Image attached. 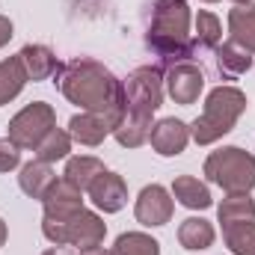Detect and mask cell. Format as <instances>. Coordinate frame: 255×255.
<instances>
[{
	"label": "cell",
	"mask_w": 255,
	"mask_h": 255,
	"mask_svg": "<svg viewBox=\"0 0 255 255\" xmlns=\"http://www.w3.org/2000/svg\"><path fill=\"white\" fill-rule=\"evenodd\" d=\"M57 86L65 98L86 113L107 116L113 122V130L125 116V83L101 63L80 57L68 65H60L57 71Z\"/></svg>",
	"instance_id": "cell-1"
},
{
	"label": "cell",
	"mask_w": 255,
	"mask_h": 255,
	"mask_svg": "<svg viewBox=\"0 0 255 255\" xmlns=\"http://www.w3.org/2000/svg\"><path fill=\"white\" fill-rule=\"evenodd\" d=\"M145 48L157 57V68L193 63L199 45L190 36V6H187V0H154L151 24L145 30Z\"/></svg>",
	"instance_id": "cell-2"
},
{
	"label": "cell",
	"mask_w": 255,
	"mask_h": 255,
	"mask_svg": "<svg viewBox=\"0 0 255 255\" xmlns=\"http://www.w3.org/2000/svg\"><path fill=\"white\" fill-rule=\"evenodd\" d=\"M122 83H125V116L116 125L113 136L119 139V145L136 148L148 139L151 116L163 104V77L157 65H142Z\"/></svg>",
	"instance_id": "cell-3"
},
{
	"label": "cell",
	"mask_w": 255,
	"mask_h": 255,
	"mask_svg": "<svg viewBox=\"0 0 255 255\" xmlns=\"http://www.w3.org/2000/svg\"><path fill=\"white\" fill-rule=\"evenodd\" d=\"M244 110H247V95L238 86H217L208 92L205 113L190 125V136L199 145H211L235 128Z\"/></svg>",
	"instance_id": "cell-4"
},
{
	"label": "cell",
	"mask_w": 255,
	"mask_h": 255,
	"mask_svg": "<svg viewBox=\"0 0 255 255\" xmlns=\"http://www.w3.org/2000/svg\"><path fill=\"white\" fill-rule=\"evenodd\" d=\"M42 232L51 244L57 247H77V250H89L98 247L107 235V226L98 214L92 211H74L68 217H45Z\"/></svg>",
	"instance_id": "cell-5"
},
{
	"label": "cell",
	"mask_w": 255,
	"mask_h": 255,
	"mask_svg": "<svg viewBox=\"0 0 255 255\" xmlns=\"http://www.w3.org/2000/svg\"><path fill=\"white\" fill-rule=\"evenodd\" d=\"M205 175L229 193H250L255 187V157L238 145L220 148L205 160Z\"/></svg>",
	"instance_id": "cell-6"
},
{
	"label": "cell",
	"mask_w": 255,
	"mask_h": 255,
	"mask_svg": "<svg viewBox=\"0 0 255 255\" xmlns=\"http://www.w3.org/2000/svg\"><path fill=\"white\" fill-rule=\"evenodd\" d=\"M57 128V113L51 104L45 101H33L27 104L12 122H9V139L18 145V148H33Z\"/></svg>",
	"instance_id": "cell-7"
},
{
	"label": "cell",
	"mask_w": 255,
	"mask_h": 255,
	"mask_svg": "<svg viewBox=\"0 0 255 255\" xmlns=\"http://www.w3.org/2000/svg\"><path fill=\"white\" fill-rule=\"evenodd\" d=\"M166 92L175 104L190 107L199 101V92L205 89V74L196 63H178L172 68H166Z\"/></svg>",
	"instance_id": "cell-8"
},
{
	"label": "cell",
	"mask_w": 255,
	"mask_h": 255,
	"mask_svg": "<svg viewBox=\"0 0 255 255\" xmlns=\"http://www.w3.org/2000/svg\"><path fill=\"white\" fill-rule=\"evenodd\" d=\"M172 199H169V193L166 187H160V184H148V187H142L139 193V199H136V208H133V217H136V223H142V226H166L169 220H172Z\"/></svg>",
	"instance_id": "cell-9"
},
{
	"label": "cell",
	"mask_w": 255,
	"mask_h": 255,
	"mask_svg": "<svg viewBox=\"0 0 255 255\" xmlns=\"http://www.w3.org/2000/svg\"><path fill=\"white\" fill-rule=\"evenodd\" d=\"M89 199H92V205L98 208V211H104V214H116V211H122L128 205V184L122 175H116V172H101L92 184H89Z\"/></svg>",
	"instance_id": "cell-10"
},
{
	"label": "cell",
	"mask_w": 255,
	"mask_h": 255,
	"mask_svg": "<svg viewBox=\"0 0 255 255\" xmlns=\"http://www.w3.org/2000/svg\"><path fill=\"white\" fill-rule=\"evenodd\" d=\"M151 148L163 157H175L187 148V139H190V125H184L181 119H160L157 125H151Z\"/></svg>",
	"instance_id": "cell-11"
},
{
	"label": "cell",
	"mask_w": 255,
	"mask_h": 255,
	"mask_svg": "<svg viewBox=\"0 0 255 255\" xmlns=\"http://www.w3.org/2000/svg\"><path fill=\"white\" fill-rule=\"evenodd\" d=\"M42 205H45V217H68L83 208V190H77L65 178H57V184L48 190Z\"/></svg>",
	"instance_id": "cell-12"
},
{
	"label": "cell",
	"mask_w": 255,
	"mask_h": 255,
	"mask_svg": "<svg viewBox=\"0 0 255 255\" xmlns=\"http://www.w3.org/2000/svg\"><path fill=\"white\" fill-rule=\"evenodd\" d=\"M68 133L80 145H101L104 136L113 133V122L107 116H98V113H80L68 122Z\"/></svg>",
	"instance_id": "cell-13"
},
{
	"label": "cell",
	"mask_w": 255,
	"mask_h": 255,
	"mask_svg": "<svg viewBox=\"0 0 255 255\" xmlns=\"http://www.w3.org/2000/svg\"><path fill=\"white\" fill-rule=\"evenodd\" d=\"M18 57L27 68L30 80H48V77H57V71H60V63H57L54 51L45 48V45H24Z\"/></svg>",
	"instance_id": "cell-14"
},
{
	"label": "cell",
	"mask_w": 255,
	"mask_h": 255,
	"mask_svg": "<svg viewBox=\"0 0 255 255\" xmlns=\"http://www.w3.org/2000/svg\"><path fill=\"white\" fill-rule=\"evenodd\" d=\"M18 184H21V190L27 193L30 199H45L48 190L57 184V175H54L51 163H45V160H30V163L21 169Z\"/></svg>",
	"instance_id": "cell-15"
},
{
	"label": "cell",
	"mask_w": 255,
	"mask_h": 255,
	"mask_svg": "<svg viewBox=\"0 0 255 255\" xmlns=\"http://www.w3.org/2000/svg\"><path fill=\"white\" fill-rule=\"evenodd\" d=\"M229 33L238 48L255 54V6H235L229 12Z\"/></svg>",
	"instance_id": "cell-16"
},
{
	"label": "cell",
	"mask_w": 255,
	"mask_h": 255,
	"mask_svg": "<svg viewBox=\"0 0 255 255\" xmlns=\"http://www.w3.org/2000/svg\"><path fill=\"white\" fill-rule=\"evenodd\" d=\"M172 196H175L184 208H190V211H205V208L214 205L208 187H205L199 178H193V175H178V178L172 181Z\"/></svg>",
	"instance_id": "cell-17"
},
{
	"label": "cell",
	"mask_w": 255,
	"mask_h": 255,
	"mask_svg": "<svg viewBox=\"0 0 255 255\" xmlns=\"http://www.w3.org/2000/svg\"><path fill=\"white\" fill-rule=\"evenodd\" d=\"M104 172V163L98 157H89V154H77V157H68L65 163L63 178L68 184H74L77 190H89V184Z\"/></svg>",
	"instance_id": "cell-18"
},
{
	"label": "cell",
	"mask_w": 255,
	"mask_h": 255,
	"mask_svg": "<svg viewBox=\"0 0 255 255\" xmlns=\"http://www.w3.org/2000/svg\"><path fill=\"white\" fill-rule=\"evenodd\" d=\"M27 80H30V77H27V68L21 63V57L0 60V107L9 104L12 98H18Z\"/></svg>",
	"instance_id": "cell-19"
},
{
	"label": "cell",
	"mask_w": 255,
	"mask_h": 255,
	"mask_svg": "<svg viewBox=\"0 0 255 255\" xmlns=\"http://www.w3.org/2000/svg\"><path fill=\"white\" fill-rule=\"evenodd\" d=\"M217 68L223 77H241L253 68V57H250V51L238 48L235 42H226L217 48Z\"/></svg>",
	"instance_id": "cell-20"
},
{
	"label": "cell",
	"mask_w": 255,
	"mask_h": 255,
	"mask_svg": "<svg viewBox=\"0 0 255 255\" xmlns=\"http://www.w3.org/2000/svg\"><path fill=\"white\" fill-rule=\"evenodd\" d=\"M226 247L235 255H255V220H238L223 226Z\"/></svg>",
	"instance_id": "cell-21"
},
{
	"label": "cell",
	"mask_w": 255,
	"mask_h": 255,
	"mask_svg": "<svg viewBox=\"0 0 255 255\" xmlns=\"http://www.w3.org/2000/svg\"><path fill=\"white\" fill-rule=\"evenodd\" d=\"M214 238H217L214 235V226L208 220H202V217L184 220L181 229H178V241H181L184 250H208L214 244Z\"/></svg>",
	"instance_id": "cell-22"
},
{
	"label": "cell",
	"mask_w": 255,
	"mask_h": 255,
	"mask_svg": "<svg viewBox=\"0 0 255 255\" xmlns=\"http://www.w3.org/2000/svg\"><path fill=\"white\" fill-rule=\"evenodd\" d=\"M217 214H220L223 226L226 223H238V220H255V199L250 193H229L220 202Z\"/></svg>",
	"instance_id": "cell-23"
},
{
	"label": "cell",
	"mask_w": 255,
	"mask_h": 255,
	"mask_svg": "<svg viewBox=\"0 0 255 255\" xmlns=\"http://www.w3.org/2000/svg\"><path fill=\"white\" fill-rule=\"evenodd\" d=\"M71 151V133L54 128L39 145H36V160H45V163H54V160H63Z\"/></svg>",
	"instance_id": "cell-24"
},
{
	"label": "cell",
	"mask_w": 255,
	"mask_h": 255,
	"mask_svg": "<svg viewBox=\"0 0 255 255\" xmlns=\"http://www.w3.org/2000/svg\"><path fill=\"white\" fill-rule=\"evenodd\" d=\"M113 255H160V244L142 232H128L116 238Z\"/></svg>",
	"instance_id": "cell-25"
},
{
	"label": "cell",
	"mask_w": 255,
	"mask_h": 255,
	"mask_svg": "<svg viewBox=\"0 0 255 255\" xmlns=\"http://www.w3.org/2000/svg\"><path fill=\"white\" fill-rule=\"evenodd\" d=\"M220 39H223V27H220V18L208 9H202L196 15V45L199 48H220Z\"/></svg>",
	"instance_id": "cell-26"
},
{
	"label": "cell",
	"mask_w": 255,
	"mask_h": 255,
	"mask_svg": "<svg viewBox=\"0 0 255 255\" xmlns=\"http://www.w3.org/2000/svg\"><path fill=\"white\" fill-rule=\"evenodd\" d=\"M18 163H21V148L9 136L0 139V172H12Z\"/></svg>",
	"instance_id": "cell-27"
},
{
	"label": "cell",
	"mask_w": 255,
	"mask_h": 255,
	"mask_svg": "<svg viewBox=\"0 0 255 255\" xmlns=\"http://www.w3.org/2000/svg\"><path fill=\"white\" fill-rule=\"evenodd\" d=\"M9 39H12V21H9L6 15H0V48H3Z\"/></svg>",
	"instance_id": "cell-28"
},
{
	"label": "cell",
	"mask_w": 255,
	"mask_h": 255,
	"mask_svg": "<svg viewBox=\"0 0 255 255\" xmlns=\"http://www.w3.org/2000/svg\"><path fill=\"white\" fill-rule=\"evenodd\" d=\"M80 255H113V253H107V250H104V247L98 244V247H89V250H80Z\"/></svg>",
	"instance_id": "cell-29"
},
{
	"label": "cell",
	"mask_w": 255,
	"mask_h": 255,
	"mask_svg": "<svg viewBox=\"0 0 255 255\" xmlns=\"http://www.w3.org/2000/svg\"><path fill=\"white\" fill-rule=\"evenodd\" d=\"M42 255H71V253L63 250V247H57V250H48V253H42Z\"/></svg>",
	"instance_id": "cell-30"
},
{
	"label": "cell",
	"mask_w": 255,
	"mask_h": 255,
	"mask_svg": "<svg viewBox=\"0 0 255 255\" xmlns=\"http://www.w3.org/2000/svg\"><path fill=\"white\" fill-rule=\"evenodd\" d=\"M3 244H6V223L0 220V247H3Z\"/></svg>",
	"instance_id": "cell-31"
},
{
	"label": "cell",
	"mask_w": 255,
	"mask_h": 255,
	"mask_svg": "<svg viewBox=\"0 0 255 255\" xmlns=\"http://www.w3.org/2000/svg\"><path fill=\"white\" fill-rule=\"evenodd\" d=\"M235 3H238V6H247V3H250V0H235Z\"/></svg>",
	"instance_id": "cell-32"
},
{
	"label": "cell",
	"mask_w": 255,
	"mask_h": 255,
	"mask_svg": "<svg viewBox=\"0 0 255 255\" xmlns=\"http://www.w3.org/2000/svg\"><path fill=\"white\" fill-rule=\"evenodd\" d=\"M205 3H217V0H205Z\"/></svg>",
	"instance_id": "cell-33"
}]
</instances>
